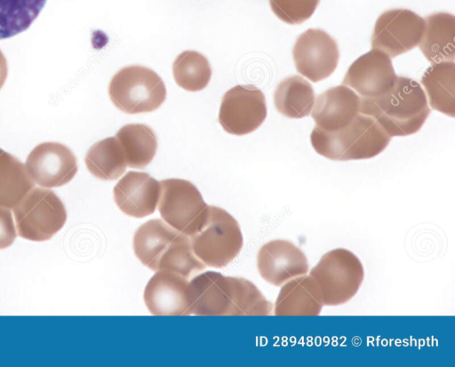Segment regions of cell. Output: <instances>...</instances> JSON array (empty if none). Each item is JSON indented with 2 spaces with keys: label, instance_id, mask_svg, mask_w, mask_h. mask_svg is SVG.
<instances>
[{
  "label": "cell",
  "instance_id": "obj_24",
  "mask_svg": "<svg viewBox=\"0 0 455 367\" xmlns=\"http://www.w3.org/2000/svg\"><path fill=\"white\" fill-rule=\"evenodd\" d=\"M26 165L0 148V206L15 207L34 187Z\"/></svg>",
  "mask_w": 455,
  "mask_h": 367
},
{
  "label": "cell",
  "instance_id": "obj_7",
  "mask_svg": "<svg viewBox=\"0 0 455 367\" xmlns=\"http://www.w3.org/2000/svg\"><path fill=\"white\" fill-rule=\"evenodd\" d=\"M160 184L157 207L162 219L188 236L198 232L206 222L210 206L197 187L182 179H166Z\"/></svg>",
  "mask_w": 455,
  "mask_h": 367
},
{
  "label": "cell",
  "instance_id": "obj_30",
  "mask_svg": "<svg viewBox=\"0 0 455 367\" xmlns=\"http://www.w3.org/2000/svg\"><path fill=\"white\" fill-rule=\"evenodd\" d=\"M320 0H269L275 15L291 25H299L315 12Z\"/></svg>",
  "mask_w": 455,
  "mask_h": 367
},
{
  "label": "cell",
  "instance_id": "obj_16",
  "mask_svg": "<svg viewBox=\"0 0 455 367\" xmlns=\"http://www.w3.org/2000/svg\"><path fill=\"white\" fill-rule=\"evenodd\" d=\"M114 199L126 215L143 218L157 207L161 184L148 173L128 172L115 186Z\"/></svg>",
  "mask_w": 455,
  "mask_h": 367
},
{
  "label": "cell",
  "instance_id": "obj_3",
  "mask_svg": "<svg viewBox=\"0 0 455 367\" xmlns=\"http://www.w3.org/2000/svg\"><path fill=\"white\" fill-rule=\"evenodd\" d=\"M315 281L323 306H339L358 291L364 276L358 257L344 248L326 252L309 271Z\"/></svg>",
  "mask_w": 455,
  "mask_h": 367
},
{
  "label": "cell",
  "instance_id": "obj_4",
  "mask_svg": "<svg viewBox=\"0 0 455 367\" xmlns=\"http://www.w3.org/2000/svg\"><path fill=\"white\" fill-rule=\"evenodd\" d=\"M192 249L206 267L220 268L228 265L243 247V235L236 219L227 211L210 206L201 229L189 235Z\"/></svg>",
  "mask_w": 455,
  "mask_h": 367
},
{
  "label": "cell",
  "instance_id": "obj_19",
  "mask_svg": "<svg viewBox=\"0 0 455 367\" xmlns=\"http://www.w3.org/2000/svg\"><path fill=\"white\" fill-rule=\"evenodd\" d=\"M455 17L448 12L429 14L419 44L426 59L432 64L453 61L455 58Z\"/></svg>",
  "mask_w": 455,
  "mask_h": 367
},
{
  "label": "cell",
  "instance_id": "obj_26",
  "mask_svg": "<svg viewBox=\"0 0 455 367\" xmlns=\"http://www.w3.org/2000/svg\"><path fill=\"white\" fill-rule=\"evenodd\" d=\"M45 3L46 0H0V40L28 29Z\"/></svg>",
  "mask_w": 455,
  "mask_h": 367
},
{
  "label": "cell",
  "instance_id": "obj_17",
  "mask_svg": "<svg viewBox=\"0 0 455 367\" xmlns=\"http://www.w3.org/2000/svg\"><path fill=\"white\" fill-rule=\"evenodd\" d=\"M361 98L347 85L331 87L318 95L312 112L316 127L335 132L347 126L359 113Z\"/></svg>",
  "mask_w": 455,
  "mask_h": 367
},
{
  "label": "cell",
  "instance_id": "obj_18",
  "mask_svg": "<svg viewBox=\"0 0 455 367\" xmlns=\"http://www.w3.org/2000/svg\"><path fill=\"white\" fill-rule=\"evenodd\" d=\"M323 304L311 275H300L283 284L274 306L275 315H317Z\"/></svg>",
  "mask_w": 455,
  "mask_h": 367
},
{
  "label": "cell",
  "instance_id": "obj_8",
  "mask_svg": "<svg viewBox=\"0 0 455 367\" xmlns=\"http://www.w3.org/2000/svg\"><path fill=\"white\" fill-rule=\"evenodd\" d=\"M424 30L425 20L414 12L408 9L387 10L376 20L371 47L395 58L418 46Z\"/></svg>",
  "mask_w": 455,
  "mask_h": 367
},
{
  "label": "cell",
  "instance_id": "obj_22",
  "mask_svg": "<svg viewBox=\"0 0 455 367\" xmlns=\"http://www.w3.org/2000/svg\"><path fill=\"white\" fill-rule=\"evenodd\" d=\"M127 166L143 169L153 160L157 149V139L153 130L143 124H130L116 134Z\"/></svg>",
  "mask_w": 455,
  "mask_h": 367
},
{
  "label": "cell",
  "instance_id": "obj_32",
  "mask_svg": "<svg viewBox=\"0 0 455 367\" xmlns=\"http://www.w3.org/2000/svg\"><path fill=\"white\" fill-rule=\"evenodd\" d=\"M7 74H8L7 61H6L4 55L3 54V52L0 50V89L3 87V85L4 84V83L6 81Z\"/></svg>",
  "mask_w": 455,
  "mask_h": 367
},
{
  "label": "cell",
  "instance_id": "obj_9",
  "mask_svg": "<svg viewBox=\"0 0 455 367\" xmlns=\"http://www.w3.org/2000/svg\"><path fill=\"white\" fill-rule=\"evenodd\" d=\"M266 117L265 95L254 85H236L222 97L219 123L228 133L238 136L251 133Z\"/></svg>",
  "mask_w": 455,
  "mask_h": 367
},
{
  "label": "cell",
  "instance_id": "obj_14",
  "mask_svg": "<svg viewBox=\"0 0 455 367\" xmlns=\"http://www.w3.org/2000/svg\"><path fill=\"white\" fill-rule=\"evenodd\" d=\"M187 299L189 313L198 315H228L231 307L229 276L205 271L188 282Z\"/></svg>",
  "mask_w": 455,
  "mask_h": 367
},
{
  "label": "cell",
  "instance_id": "obj_23",
  "mask_svg": "<svg viewBox=\"0 0 455 367\" xmlns=\"http://www.w3.org/2000/svg\"><path fill=\"white\" fill-rule=\"evenodd\" d=\"M314 103L312 85L299 76L286 77L278 84L274 92L276 110L289 118L307 116Z\"/></svg>",
  "mask_w": 455,
  "mask_h": 367
},
{
  "label": "cell",
  "instance_id": "obj_31",
  "mask_svg": "<svg viewBox=\"0 0 455 367\" xmlns=\"http://www.w3.org/2000/svg\"><path fill=\"white\" fill-rule=\"evenodd\" d=\"M16 236V227L11 210L0 206V250L12 245Z\"/></svg>",
  "mask_w": 455,
  "mask_h": 367
},
{
  "label": "cell",
  "instance_id": "obj_11",
  "mask_svg": "<svg viewBox=\"0 0 455 367\" xmlns=\"http://www.w3.org/2000/svg\"><path fill=\"white\" fill-rule=\"evenodd\" d=\"M25 165L32 180L46 188L68 183L77 172L74 153L58 142L37 145L28 156Z\"/></svg>",
  "mask_w": 455,
  "mask_h": 367
},
{
  "label": "cell",
  "instance_id": "obj_15",
  "mask_svg": "<svg viewBox=\"0 0 455 367\" xmlns=\"http://www.w3.org/2000/svg\"><path fill=\"white\" fill-rule=\"evenodd\" d=\"M188 285V279L175 272L156 271L144 291V301L148 311L155 315H190Z\"/></svg>",
  "mask_w": 455,
  "mask_h": 367
},
{
  "label": "cell",
  "instance_id": "obj_12",
  "mask_svg": "<svg viewBox=\"0 0 455 367\" xmlns=\"http://www.w3.org/2000/svg\"><path fill=\"white\" fill-rule=\"evenodd\" d=\"M396 78L390 57L372 49L351 64L343 84L351 87L362 98H375L390 91Z\"/></svg>",
  "mask_w": 455,
  "mask_h": 367
},
{
  "label": "cell",
  "instance_id": "obj_28",
  "mask_svg": "<svg viewBox=\"0 0 455 367\" xmlns=\"http://www.w3.org/2000/svg\"><path fill=\"white\" fill-rule=\"evenodd\" d=\"M176 84L189 92L204 89L212 77L211 65L205 56L196 51H184L172 65Z\"/></svg>",
  "mask_w": 455,
  "mask_h": 367
},
{
  "label": "cell",
  "instance_id": "obj_25",
  "mask_svg": "<svg viewBox=\"0 0 455 367\" xmlns=\"http://www.w3.org/2000/svg\"><path fill=\"white\" fill-rule=\"evenodd\" d=\"M87 170L103 180H116L125 172L127 164L122 148L116 137L96 142L85 156Z\"/></svg>",
  "mask_w": 455,
  "mask_h": 367
},
{
  "label": "cell",
  "instance_id": "obj_1",
  "mask_svg": "<svg viewBox=\"0 0 455 367\" xmlns=\"http://www.w3.org/2000/svg\"><path fill=\"white\" fill-rule=\"evenodd\" d=\"M359 112L373 118L390 137H402L419 132L430 108L426 93L417 81L397 76L387 93L361 98Z\"/></svg>",
  "mask_w": 455,
  "mask_h": 367
},
{
  "label": "cell",
  "instance_id": "obj_2",
  "mask_svg": "<svg viewBox=\"0 0 455 367\" xmlns=\"http://www.w3.org/2000/svg\"><path fill=\"white\" fill-rule=\"evenodd\" d=\"M390 140L373 118L359 113L345 128L325 132L315 126L310 135L315 152L333 161L372 158L384 151Z\"/></svg>",
  "mask_w": 455,
  "mask_h": 367
},
{
  "label": "cell",
  "instance_id": "obj_21",
  "mask_svg": "<svg viewBox=\"0 0 455 367\" xmlns=\"http://www.w3.org/2000/svg\"><path fill=\"white\" fill-rule=\"evenodd\" d=\"M432 108L451 117L455 116V64L443 61L432 64L422 76Z\"/></svg>",
  "mask_w": 455,
  "mask_h": 367
},
{
  "label": "cell",
  "instance_id": "obj_10",
  "mask_svg": "<svg viewBox=\"0 0 455 367\" xmlns=\"http://www.w3.org/2000/svg\"><path fill=\"white\" fill-rule=\"evenodd\" d=\"M292 56L297 71L317 83L334 72L339 52L337 42L324 30L308 28L296 39Z\"/></svg>",
  "mask_w": 455,
  "mask_h": 367
},
{
  "label": "cell",
  "instance_id": "obj_27",
  "mask_svg": "<svg viewBox=\"0 0 455 367\" xmlns=\"http://www.w3.org/2000/svg\"><path fill=\"white\" fill-rule=\"evenodd\" d=\"M206 267L195 254L189 236L179 233L161 255L157 270L175 272L184 277H194Z\"/></svg>",
  "mask_w": 455,
  "mask_h": 367
},
{
  "label": "cell",
  "instance_id": "obj_5",
  "mask_svg": "<svg viewBox=\"0 0 455 367\" xmlns=\"http://www.w3.org/2000/svg\"><path fill=\"white\" fill-rule=\"evenodd\" d=\"M108 95L121 111L139 114L157 109L165 100L166 89L155 71L132 65L115 74L108 85Z\"/></svg>",
  "mask_w": 455,
  "mask_h": 367
},
{
  "label": "cell",
  "instance_id": "obj_13",
  "mask_svg": "<svg viewBox=\"0 0 455 367\" xmlns=\"http://www.w3.org/2000/svg\"><path fill=\"white\" fill-rule=\"evenodd\" d=\"M257 267L267 283L281 286L308 271L305 253L290 241L276 239L263 244L257 255Z\"/></svg>",
  "mask_w": 455,
  "mask_h": 367
},
{
  "label": "cell",
  "instance_id": "obj_6",
  "mask_svg": "<svg viewBox=\"0 0 455 367\" xmlns=\"http://www.w3.org/2000/svg\"><path fill=\"white\" fill-rule=\"evenodd\" d=\"M12 211L19 236L35 242L51 239L67 220L64 203L46 187H33Z\"/></svg>",
  "mask_w": 455,
  "mask_h": 367
},
{
  "label": "cell",
  "instance_id": "obj_29",
  "mask_svg": "<svg viewBox=\"0 0 455 367\" xmlns=\"http://www.w3.org/2000/svg\"><path fill=\"white\" fill-rule=\"evenodd\" d=\"M231 307L228 315H267L273 309L254 283L242 277L229 276Z\"/></svg>",
  "mask_w": 455,
  "mask_h": 367
},
{
  "label": "cell",
  "instance_id": "obj_20",
  "mask_svg": "<svg viewBox=\"0 0 455 367\" xmlns=\"http://www.w3.org/2000/svg\"><path fill=\"white\" fill-rule=\"evenodd\" d=\"M179 233L164 220H148L133 235L132 245L136 257L144 266L156 271L161 255Z\"/></svg>",
  "mask_w": 455,
  "mask_h": 367
}]
</instances>
